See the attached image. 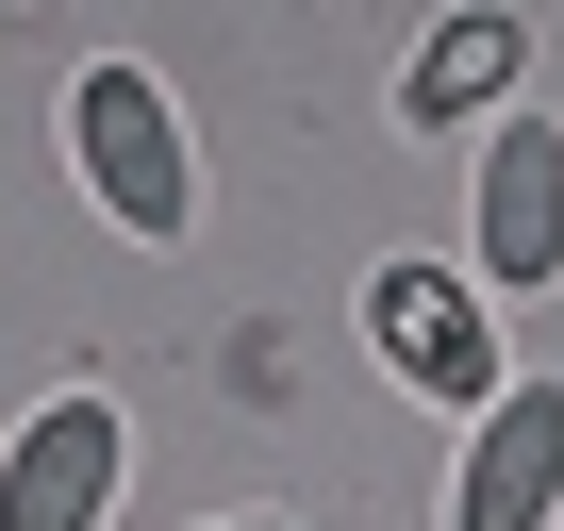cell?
<instances>
[{
  "label": "cell",
  "mask_w": 564,
  "mask_h": 531,
  "mask_svg": "<svg viewBox=\"0 0 564 531\" xmlns=\"http://www.w3.org/2000/svg\"><path fill=\"white\" fill-rule=\"evenodd\" d=\"M465 266H481L498 300L564 283V133H547V117H498V133H481V199H465Z\"/></svg>",
  "instance_id": "obj_3"
},
{
  "label": "cell",
  "mask_w": 564,
  "mask_h": 531,
  "mask_svg": "<svg viewBox=\"0 0 564 531\" xmlns=\"http://www.w3.org/2000/svg\"><path fill=\"white\" fill-rule=\"evenodd\" d=\"M382 349L415 366V399L432 415H481L514 366H498V316L465 300V283H432V266H382Z\"/></svg>",
  "instance_id": "obj_5"
},
{
  "label": "cell",
  "mask_w": 564,
  "mask_h": 531,
  "mask_svg": "<svg viewBox=\"0 0 564 531\" xmlns=\"http://www.w3.org/2000/svg\"><path fill=\"white\" fill-rule=\"evenodd\" d=\"M67 150H84V199H100L133 249H183V232H199V133H183V100H166L150 67H84Z\"/></svg>",
  "instance_id": "obj_1"
},
{
  "label": "cell",
  "mask_w": 564,
  "mask_h": 531,
  "mask_svg": "<svg viewBox=\"0 0 564 531\" xmlns=\"http://www.w3.org/2000/svg\"><path fill=\"white\" fill-rule=\"evenodd\" d=\"M117 465H133L117 399H100V382H51V399L18 415V448H0V531H100V514H117Z\"/></svg>",
  "instance_id": "obj_2"
},
{
  "label": "cell",
  "mask_w": 564,
  "mask_h": 531,
  "mask_svg": "<svg viewBox=\"0 0 564 531\" xmlns=\"http://www.w3.org/2000/svg\"><path fill=\"white\" fill-rule=\"evenodd\" d=\"M216 531H300V514H216Z\"/></svg>",
  "instance_id": "obj_7"
},
{
  "label": "cell",
  "mask_w": 564,
  "mask_h": 531,
  "mask_svg": "<svg viewBox=\"0 0 564 531\" xmlns=\"http://www.w3.org/2000/svg\"><path fill=\"white\" fill-rule=\"evenodd\" d=\"M564 514V382H498L448 465V531H547Z\"/></svg>",
  "instance_id": "obj_4"
},
{
  "label": "cell",
  "mask_w": 564,
  "mask_h": 531,
  "mask_svg": "<svg viewBox=\"0 0 564 531\" xmlns=\"http://www.w3.org/2000/svg\"><path fill=\"white\" fill-rule=\"evenodd\" d=\"M514 67H531V18H514V0H465V18L399 67V133H465V117H498Z\"/></svg>",
  "instance_id": "obj_6"
}]
</instances>
